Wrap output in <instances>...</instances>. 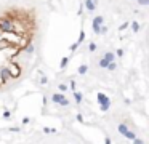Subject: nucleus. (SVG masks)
Segmentation results:
<instances>
[{
    "mask_svg": "<svg viewBox=\"0 0 149 144\" xmlns=\"http://www.w3.org/2000/svg\"><path fill=\"white\" fill-rule=\"evenodd\" d=\"M87 8L88 10H93L95 8V3H91V0H87Z\"/></svg>",
    "mask_w": 149,
    "mask_h": 144,
    "instance_id": "1",
    "label": "nucleus"
},
{
    "mask_svg": "<svg viewBox=\"0 0 149 144\" xmlns=\"http://www.w3.org/2000/svg\"><path fill=\"white\" fill-rule=\"evenodd\" d=\"M138 2H139L141 5H146V3H148V0H138Z\"/></svg>",
    "mask_w": 149,
    "mask_h": 144,
    "instance_id": "2",
    "label": "nucleus"
}]
</instances>
